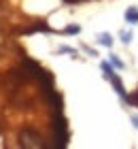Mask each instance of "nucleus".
Listing matches in <instances>:
<instances>
[{
  "label": "nucleus",
  "mask_w": 138,
  "mask_h": 149,
  "mask_svg": "<svg viewBox=\"0 0 138 149\" xmlns=\"http://www.w3.org/2000/svg\"><path fill=\"white\" fill-rule=\"evenodd\" d=\"M51 130H53V141L55 147H66L68 145V124L62 113H53V121H51Z\"/></svg>",
  "instance_id": "obj_1"
},
{
  "label": "nucleus",
  "mask_w": 138,
  "mask_h": 149,
  "mask_svg": "<svg viewBox=\"0 0 138 149\" xmlns=\"http://www.w3.org/2000/svg\"><path fill=\"white\" fill-rule=\"evenodd\" d=\"M19 145L26 147V149H43L45 147L43 136H40L38 132L30 130V128H26V130L19 132Z\"/></svg>",
  "instance_id": "obj_2"
},
{
  "label": "nucleus",
  "mask_w": 138,
  "mask_h": 149,
  "mask_svg": "<svg viewBox=\"0 0 138 149\" xmlns=\"http://www.w3.org/2000/svg\"><path fill=\"white\" fill-rule=\"evenodd\" d=\"M110 83H113L115 92L119 94V98L123 100V102H126V100H128V96H126V90H123V83H121V79L117 77V74H113V77H110Z\"/></svg>",
  "instance_id": "obj_3"
},
{
  "label": "nucleus",
  "mask_w": 138,
  "mask_h": 149,
  "mask_svg": "<svg viewBox=\"0 0 138 149\" xmlns=\"http://www.w3.org/2000/svg\"><path fill=\"white\" fill-rule=\"evenodd\" d=\"M126 22H130V24H138V11L134 9V6H130V9L126 11Z\"/></svg>",
  "instance_id": "obj_4"
},
{
  "label": "nucleus",
  "mask_w": 138,
  "mask_h": 149,
  "mask_svg": "<svg viewBox=\"0 0 138 149\" xmlns=\"http://www.w3.org/2000/svg\"><path fill=\"white\" fill-rule=\"evenodd\" d=\"M98 43L104 45V47H113V36L108 32H102V34H98Z\"/></svg>",
  "instance_id": "obj_5"
},
{
  "label": "nucleus",
  "mask_w": 138,
  "mask_h": 149,
  "mask_svg": "<svg viewBox=\"0 0 138 149\" xmlns=\"http://www.w3.org/2000/svg\"><path fill=\"white\" fill-rule=\"evenodd\" d=\"M102 70H104V79H108V81H110V77L115 74V72H113V66H110L108 62H102Z\"/></svg>",
  "instance_id": "obj_6"
},
{
  "label": "nucleus",
  "mask_w": 138,
  "mask_h": 149,
  "mask_svg": "<svg viewBox=\"0 0 138 149\" xmlns=\"http://www.w3.org/2000/svg\"><path fill=\"white\" fill-rule=\"evenodd\" d=\"M126 102H130V104H132V107H138V90H136L134 94H130V96H128V100H126Z\"/></svg>",
  "instance_id": "obj_7"
},
{
  "label": "nucleus",
  "mask_w": 138,
  "mask_h": 149,
  "mask_svg": "<svg viewBox=\"0 0 138 149\" xmlns=\"http://www.w3.org/2000/svg\"><path fill=\"white\" fill-rule=\"evenodd\" d=\"M110 64H113L115 68H123V62H121V60L117 58V56H110Z\"/></svg>",
  "instance_id": "obj_8"
},
{
  "label": "nucleus",
  "mask_w": 138,
  "mask_h": 149,
  "mask_svg": "<svg viewBox=\"0 0 138 149\" xmlns=\"http://www.w3.org/2000/svg\"><path fill=\"white\" fill-rule=\"evenodd\" d=\"M79 32H81L79 26H68L66 28V34H79Z\"/></svg>",
  "instance_id": "obj_9"
},
{
  "label": "nucleus",
  "mask_w": 138,
  "mask_h": 149,
  "mask_svg": "<svg viewBox=\"0 0 138 149\" xmlns=\"http://www.w3.org/2000/svg\"><path fill=\"white\" fill-rule=\"evenodd\" d=\"M121 40H123V43H130V40H132V32H121Z\"/></svg>",
  "instance_id": "obj_10"
},
{
  "label": "nucleus",
  "mask_w": 138,
  "mask_h": 149,
  "mask_svg": "<svg viewBox=\"0 0 138 149\" xmlns=\"http://www.w3.org/2000/svg\"><path fill=\"white\" fill-rule=\"evenodd\" d=\"M60 51H64V53H74V56H77V51L70 49V47H60Z\"/></svg>",
  "instance_id": "obj_11"
},
{
  "label": "nucleus",
  "mask_w": 138,
  "mask_h": 149,
  "mask_svg": "<svg viewBox=\"0 0 138 149\" xmlns=\"http://www.w3.org/2000/svg\"><path fill=\"white\" fill-rule=\"evenodd\" d=\"M132 121H134V126L138 128V117H132Z\"/></svg>",
  "instance_id": "obj_12"
}]
</instances>
